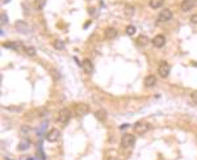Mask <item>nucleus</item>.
<instances>
[{"mask_svg": "<svg viewBox=\"0 0 197 160\" xmlns=\"http://www.w3.org/2000/svg\"><path fill=\"white\" fill-rule=\"evenodd\" d=\"M70 119H71V112H70V109H67V108L60 109L58 113V117H57L58 123H60L62 126H66L70 122Z\"/></svg>", "mask_w": 197, "mask_h": 160, "instance_id": "nucleus-1", "label": "nucleus"}, {"mask_svg": "<svg viewBox=\"0 0 197 160\" xmlns=\"http://www.w3.org/2000/svg\"><path fill=\"white\" fill-rule=\"evenodd\" d=\"M135 143V136L133 134H124L121 138V146L124 148H130L133 147Z\"/></svg>", "mask_w": 197, "mask_h": 160, "instance_id": "nucleus-2", "label": "nucleus"}, {"mask_svg": "<svg viewBox=\"0 0 197 160\" xmlns=\"http://www.w3.org/2000/svg\"><path fill=\"white\" fill-rule=\"evenodd\" d=\"M74 112H75V115L82 117V115H86L87 113H89V106L84 103H79L76 105H74Z\"/></svg>", "mask_w": 197, "mask_h": 160, "instance_id": "nucleus-3", "label": "nucleus"}, {"mask_svg": "<svg viewBox=\"0 0 197 160\" xmlns=\"http://www.w3.org/2000/svg\"><path fill=\"white\" fill-rule=\"evenodd\" d=\"M15 28H16L17 32L21 33V34H28V33H30V26H29V24L25 23V21H23V20L16 21V23H15Z\"/></svg>", "mask_w": 197, "mask_h": 160, "instance_id": "nucleus-4", "label": "nucleus"}, {"mask_svg": "<svg viewBox=\"0 0 197 160\" xmlns=\"http://www.w3.org/2000/svg\"><path fill=\"white\" fill-rule=\"evenodd\" d=\"M133 129H134V133H137V134L142 135V134H144V133L148 131V129H150V125H148L147 122H144V121H139V122H137V123H135V125L133 126Z\"/></svg>", "mask_w": 197, "mask_h": 160, "instance_id": "nucleus-5", "label": "nucleus"}, {"mask_svg": "<svg viewBox=\"0 0 197 160\" xmlns=\"http://www.w3.org/2000/svg\"><path fill=\"white\" fill-rule=\"evenodd\" d=\"M170 70H171V67L166 60H162L159 66H158V74H159V76H162V78H167L170 75Z\"/></svg>", "mask_w": 197, "mask_h": 160, "instance_id": "nucleus-6", "label": "nucleus"}, {"mask_svg": "<svg viewBox=\"0 0 197 160\" xmlns=\"http://www.w3.org/2000/svg\"><path fill=\"white\" fill-rule=\"evenodd\" d=\"M172 16L173 13L171 9H163L159 13V16H158V23H167V21L172 19Z\"/></svg>", "mask_w": 197, "mask_h": 160, "instance_id": "nucleus-7", "label": "nucleus"}, {"mask_svg": "<svg viewBox=\"0 0 197 160\" xmlns=\"http://www.w3.org/2000/svg\"><path fill=\"white\" fill-rule=\"evenodd\" d=\"M60 136V131L58 129H50L49 131L46 133V140L47 142H55L58 140Z\"/></svg>", "mask_w": 197, "mask_h": 160, "instance_id": "nucleus-8", "label": "nucleus"}, {"mask_svg": "<svg viewBox=\"0 0 197 160\" xmlns=\"http://www.w3.org/2000/svg\"><path fill=\"white\" fill-rule=\"evenodd\" d=\"M196 5V0H183L180 3V9L183 12H189Z\"/></svg>", "mask_w": 197, "mask_h": 160, "instance_id": "nucleus-9", "label": "nucleus"}, {"mask_svg": "<svg viewBox=\"0 0 197 160\" xmlns=\"http://www.w3.org/2000/svg\"><path fill=\"white\" fill-rule=\"evenodd\" d=\"M152 45H154L155 47L158 49H160V47H163L166 45V37L163 34H158L155 35L154 38H152Z\"/></svg>", "mask_w": 197, "mask_h": 160, "instance_id": "nucleus-10", "label": "nucleus"}, {"mask_svg": "<svg viewBox=\"0 0 197 160\" xmlns=\"http://www.w3.org/2000/svg\"><path fill=\"white\" fill-rule=\"evenodd\" d=\"M104 34H105V38H107V39H115V38H117L118 32H117L116 28L109 26V28H107L104 30Z\"/></svg>", "mask_w": 197, "mask_h": 160, "instance_id": "nucleus-11", "label": "nucleus"}, {"mask_svg": "<svg viewBox=\"0 0 197 160\" xmlns=\"http://www.w3.org/2000/svg\"><path fill=\"white\" fill-rule=\"evenodd\" d=\"M82 67H83V70H84L87 74H92V72H93V70H95L93 63H92L89 59H83V62H82Z\"/></svg>", "mask_w": 197, "mask_h": 160, "instance_id": "nucleus-12", "label": "nucleus"}, {"mask_svg": "<svg viewBox=\"0 0 197 160\" xmlns=\"http://www.w3.org/2000/svg\"><path fill=\"white\" fill-rule=\"evenodd\" d=\"M155 84H156V78L154 76V75H147V76L144 78V85H146L147 88L154 87Z\"/></svg>", "mask_w": 197, "mask_h": 160, "instance_id": "nucleus-13", "label": "nucleus"}, {"mask_svg": "<svg viewBox=\"0 0 197 160\" xmlns=\"http://www.w3.org/2000/svg\"><path fill=\"white\" fill-rule=\"evenodd\" d=\"M95 117L97 118L100 122H104L105 119H107V117H108V113H107V110L100 109V110H97V112H95Z\"/></svg>", "mask_w": 197, "mask_h": 160, "instance_id": "nucleus-14", "label": "nucleus"}, {"mask_svg": "<svg viewBox=\"0 0 197 160\" xmlns=\"http://www.w3.org/2000/svg\"><path fill=\"white\" fill-rule=\"evenodd\" d=\"M137 43H138V46H142V47L147 46V45H148V37H146V35H143V34L138 35Z\"/></svg>", "mask_w": 197, "mask_h": 160, "instance_id": "nucleus-15", "label": "nucleus"}, {"mask_svg": "<svg viewBox=\"0 0 197 160\" xmlns=\"http://www.w3.org/2000/svg\"><path fill=\"white\" fill-rule=\"evenodd\" d=\"M46 3H47V0H34V3H33L34 9H37V11L43 9V7L46 5Z\"/></svg>", "mask_w": 197, "mask_h": 160, "instance_id": "nucleus-16", "label": "nucleus"}, {"mask_svg": "<svg viewBox=\"0 0 197 160\" xmlns=\"http://www.w3.org/2000/svg\"><path fill=\"white\" fill-rule=\"evenodd\" d=\"M164 0H150V7L152 9H159L160 7H163Z\"/></svg>", "mask_w": 197, "mask_h": 160, "instance_id": "nucleus-17", "label": "nucleus"}, {"mask_svg": "<svg viewBox=\"0 0 197 160\" xmlns=\"http://www.w3.org/2000/svg\"><path fill=\"white\" fill-rule=\"evenodd\" d=\"M53 46H54V49H57V50H64L66 49L64 42L60 41V39H55V41L53 42Z\"/></svg>", "mask_w": 197, "mask_h": 160, "instance_id": "nucleus-18", "label": "nucleus"}, {"mask_svg": "<svg viewBox=\"0 0 197 160\" xmlns=\"http://www.w3.org/2000/svg\"><path fill=\"white\" fill-rule=\"evenodd\" d=\"M124 13H125L126 17H133V15H134V7H131V5H125V8H124Z\"/></svg>", "mask_w": 197, "mask_h": 160, "instance_id": "nucleus-19", "label": "nucleus"}, {"mask_svg": "<svg viewBox=\"0 0 197 160\" xmlns=\"http://www.w3.org/2000/svg\"><path fill=\"white\" fill-rule=\"evenodd\" d=\"M25 53L29 56H34L37 54V50H36V47H33V46H28V47H25Z\"/></svg>", "mask_w": 197, "mask_h": 160, "instance_id": "nucleus-20", "label": "nucleus"}, {"mask_svg": "<svg viewBox=\"0 0 197 160\" xmlns=\"http://www.w3.org/2000/svg\"><path fill=\"white\" fill-rule=\"evenodd\" d=\"M126 34L128 35H134L135 34V32H137V29H135V26H133V25H128L126 26Z\"/></svg>", "mask_w": 197, "mask_h": 160, "instance_id": "nucleus-21", "label": "nucleus"}, {"mask_svg": "<svg viewBox=\"0 0 197 160\" xmlns=\"http://www.w3.org/2000/svg\"><path fill=\"white\" fill-rule=\"evenodd\" d=\"M29 142L28 140H23V142H20V144H19V150L21 151V150H26L29 147Z\"/></svg>", "mask_w": 197, "mask_h": 160, "instance_id": "nucleus-22", "label": "nucleus"}, {"mask_svg": "<svg viewBox=\"0 0 197 160\" xmlns=\"http://www.w3.org/2000/svg\"><path fill=\"white\" fill-rule=\"evenodd\" d=\"M191 97H192V101H193V103L197 105V91H193V92H192Z\"/></svg>", "mask_w": 197, "mask_h": 160, "instance_id": "nucleus-23", "label": "nucleus"}, {"mask_svg": "<svg viewBox=\"0 0 197 160\" xmlns=\"http://www.w3.org/2000/svg\"><path fill=\"white\" fill-rule=\"evenodd\" d=\"M7 15H5V13H3V15H2V25H4V24H7Z\"/></svg>", "mask_w": 197, "mask_h": 160, "instance_id": "nucleus-24", "label": "nucleus"}, {"mask_svg": "<svg viewBox=\"0 0 197 160\" xmlns=\"http://www.w3.org/2000/svg\"><path fill=\"white\" fill-rule=\"evenodd\" d=\"M191 23H192V24H197V13L191 17Z\"/></svg>", "mask_w": 197, "mask_h": 160, "instance_id": "nucleus-25", "label": "nucleus"}, {"mask_svg": "<svg viewBox=\"0 0 197 160\" xmlns=\"http://www.w3.org/2000/svg\"><path fill=\"white\" fill-rule=\"evenodd\" d=\"M7 2H8V0H4V3H7Z\"/></svg>", "mask_w": 197, "mask_h": 160, "instance_id": "nucleus-26", "label": "nucleus"}, {"mask_svg": "<svg viewBox=\"0 0 197 160\" xmlns=\"http://www.w3.org/2000/svg\"><path fill=\"white\" fill-rule=\"evenodd\" d=\"M87 2H91V0H87Z\"/></svg>", "mask_w": 197, "mask_h": 160, "instance_id": "nucleus-27", "label": "nucleus"}]
</instances>
